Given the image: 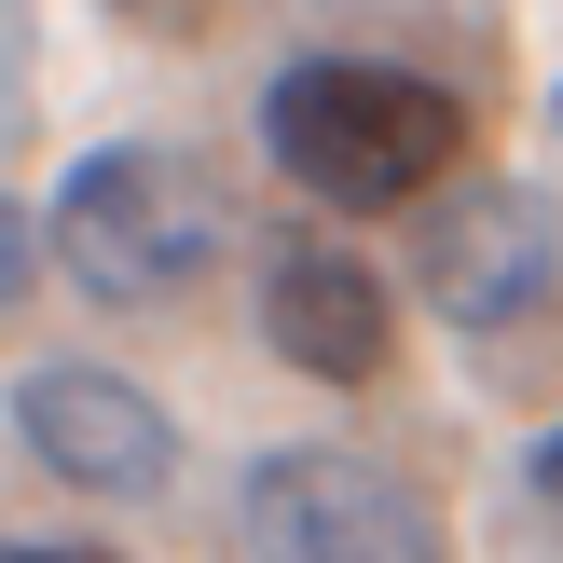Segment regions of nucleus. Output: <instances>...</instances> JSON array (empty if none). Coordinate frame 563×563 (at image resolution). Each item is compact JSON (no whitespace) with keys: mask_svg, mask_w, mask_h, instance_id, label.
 Masks as SVG:
<instances>
[{"mask_svg":"<svg viewBox=\"0 0 563 563\" xmlns=\"http://www.w3.org/2000/svg\"><path fill=\"white\" fill-rule=\"evenodd\" d=\"M262 152L330 220H385V207H427L467 165V97L427 69H372V55H302L262 82Z\"/></svg>","mask_w":563,"mask_h":563,"instance_id":"nucleus-1","label":"nucleus"},{"mask_svg":"<svg viewBox=\"0 0 563 563\" xmlns=\"http://www.w3.org/2000/svg\"><path fill=\"white\" fill-rule=\"evenodd\" d=\"M42 262L82 302H110V317H152V302H179L220 262V179L192 152H165V137H110V152H82L55 179Z\"/></svg>","mask_w":563,"mask_h":563,"instance_id":"nucleus-2","label":"nucleus"},{"mask_svg":"<svg viewBox=\"0 0 563 563\" xmlns=\"http://www.w3.org/2000/svg\"><path fill=\"white\" fill-rule=\"evenodd\" d=\"M234 522H247L262 563H454L440 509L399 482V467L344 454V440H275V454L247 467Z\"/></svg>","mask_w":563,"mask_h":563,"instance_id":"nucleus-3","label":"nucleus"},{"mask_svg":"<svg viewBox=\"0 0 563 563\" xmlns=\"http://www.w3.org/2000/svg\"><path fill=\"white\" fill-rule=\"evenodd\" d=\"M412 289H427L467 344L537 330L550 302H563V220H550V192H522V179H454V192L427 207V234H412Z\"/></svg>","mask_w":563,"mask_h":563,"instance_id":"nucleus-4","label":"nucleus"},{"mask_svg":"<svg viewBox=\"0 0 563 563\" xmlns=\"http://www.w3.org/2000/svg\"><path fill=\"white\" fill-rule=\"evenodd\" d=\"M14 440L82 495H165L179 482V412L110 357H27L14 372Z\"/></svg>","mask_w":563,"mask_h":563,"instance_id":"nucleus-5","label":"nucleus"},{"mask_svg":"<svg viewBox=\"0 0 563 563\" xmlns=\"http://www.w3.org/2000/svg\"><path fill=\"white\" fill-rule=\"evenodd\" d=\"M262 344L289 357L302 385H385L399 357V302H385V262H357L344 234H275L262 247Z\"/></svg>","mask_w":563,"mask_h":563,"instance_id":"nucleus-6","label":"nucleus"},{"mask_svg":"<svg viewBox=\"0 0 563 563\" xmlns=\"http://www.w3.org/2000/svg\"><path fill=\"white\" fill-rule=\"evenodd\" d=\"M27 289H42V220H27L14 192H0V317H14Z\"/></svg>","mask_w":563,"mask_h":563,"instance_id":"nucleus-7","label":"nucleus"},{"mask_svg":"<svg viewBox=\"0 0 563 563\" xmlns=\"http://www.w3.org/2000/svg\"><path fill=\"white\" fill-rule=\"evenodd\" d=\"M97 14H124V27H152V42H192V27H207L220 0H97Z\"/></svg>","mask_w":563,"mask_h":563,"instance_id":"nucleus-8","label":"nucleus"},{"mask_svg":"<svg viewBox=\"0 0 563 563\" xmlns=\"http://www.w3.org/2000/svg\"><path fill=\"white\" fill-rule=\"evenodd\" d=\"M0 563H124V550H82V537H0Z\"/></svg>","mask_w":563,"mask_h":563,"instance_id":"nucleus-9","label":"nucleus"},{"mask_svg":"<svg viewBox=\"0 0 563 563\" xmlns=\"http://www.w3.org/2000/svg\"><path fill=\"white\" fill-rule=\"evenodd\" d=\"M522 482H537V495H550V509H563V427L537 440V467H522Z\"/></svg>","mask_w":563,"mask_h":563,"instance_id":"nucleus-10","label":"nucleus"},{"mask_svg":"<svg viewBox=\"0 0 563 563\" xmlns=\"http://www.w3.org/2000/svg\"><path fill=\"white\" fill-rule=\"evenodd\" d=\"M550 124H563V82H550Z\"/></svg>","mask_w":563,"mask_h":563,"instance_id":"nucleus-11","label":"nucleus"}]
</instances>
